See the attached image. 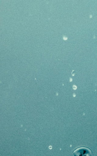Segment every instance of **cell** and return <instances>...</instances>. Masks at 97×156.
Wrapping results in <instances>:
<instances>
[{"label":"cell","instance_id":"cell-1","mask_svg":"<svg viewBox=\"0 0 97 156\" xmlns=\"http://www.w3.org/2000/svg\"><path fill=\"white\" fill-rule=\"evenodd\" d=\"M74 156H92L91 150L85 147H79L74 151Z\"/></svg>","mask_w":97,"mask_h":156}]
</instances>
